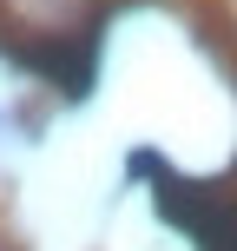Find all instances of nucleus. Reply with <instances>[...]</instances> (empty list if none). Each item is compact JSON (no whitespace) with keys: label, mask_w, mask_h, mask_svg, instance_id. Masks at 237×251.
<instances>
[{"label":"nucleus","mask_w":237,"mask_h":251,"mask_svg":"<svg viewBox=\"0 0 237 251\" xmlns=\"http://www.w3.org/2000/svg\"><path fill=\"white\" fill-rule=\"evenodd\" d=\"M132 172H151V185H158V212L172 218V225H185L198 251H237V212L217 192H198L185 185V178L172 172V165H158L151 152H132Z\"/></svg>","instance_id":"nucleus-1"}]
</instances>
